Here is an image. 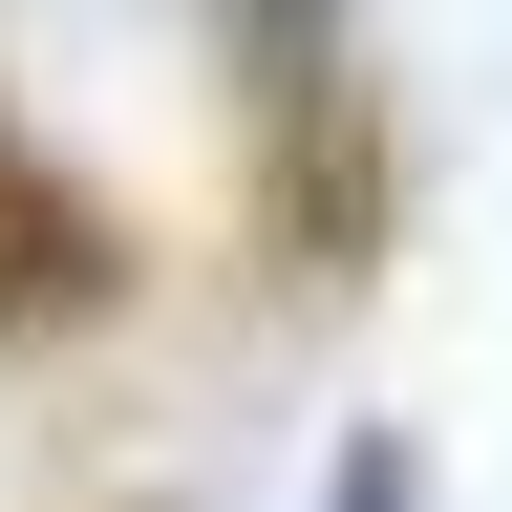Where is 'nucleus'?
<instances>
[{"mask_svg": "<svg viewBox=\"0 0 512 512\" xmlns=\"http://www.w3.org/2000/svg\"><path fill=\"white\" fill-rule=\"evenodd\" d=\"M0 278H43V299H107L86 214H43V171H22V150H0Z\"/></svg>", "mask_w": 512, "mask_h": 512, "instance_id": "1", "label": "nucleus"}, {"mask_svg": "<svg viewBox=\"0 0 512 512\" xmlns=\"http://www.w3.org/2000/svg\"><path fill=\"white\" fill-rule=\"evenodd\" d=\"M320 512H427V448H406V427H342V470H320Z\"/></svg>", "mask_w": 512, "mask_h": 512, "instance_id": "2", "label": "nucleus"}]
</instances>
